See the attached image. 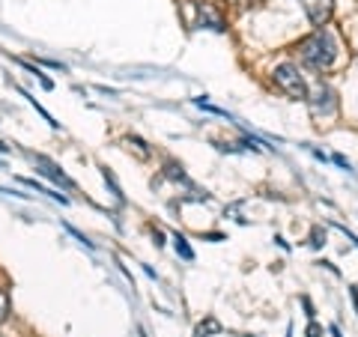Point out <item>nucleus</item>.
Returning <instances> with one entry per match:
<instances>
[{"label":"nucleus","instance_id":"obj_1","mask_svg":"<svg viewBox=\"0 0 358 337\" xmlns=\"http://www.w3.org/2000/svg\"><path fill=\"white\" fill-rule=\"evenodd\" d=\"M337 51H341V48H337V36L328 31V27H320V31H314L311 36L298 39V45H296L298 60L307 69H314V72H328L337 60Z\"/></svg>","mask_w":358,"mask_h":337},{"label":"nucleus","instance_id":"obj_2","mask_svg":"<svg viewBox=\"0 0 358 337\" xmlns=\"http://www.w3.org/2000/svg\"><path fill=\"white\" fill-rule=\"evenodd\" d=\"M272 84L287 98H293V102H307V93H311V87H307L302 69H298L296 63H278L272 69Z\"/></svg>","mask_w":358,"mask_h":337},{"label":"nucleus","instance_id":"obj_3","mask_svg":"<svg viewBox=\"0 0 358 337\" xmlns=\"http://www.w3.org/2000/svg\"><path fill=\"white\" fill-rule=\"evenodd\" d=\"M337 107H341V98H337L332 84L320 81L316 87H311V93H307V111H311L314 120H328V116L337 114Z\"/></svg>","mask_w":358,"mask_h":337},{"label":"nucleus","instance_id":"obj_4","mask_svg":"<svg viewBox=\"0 0 358 337\" xmlns=\"http://www.w3.org/2000/svg\"><path fill=\"white\" fill-rule=\"evenodd\" d=\"M194 12H197V27H206V31H215V33H224L227 31L224 15L218 12V9L209 3V0H197Z\"/></svg>","mask_w":358,"mask_h":337},{"label":"nucleus","instance_id":"obj_5","mask_svg":"<svg viewBox=\"0 0 358 337\" xmlns=\"http://www.w3.org/2000/svg\"><path fill=\"white\" fill-rule=\"evenodd\" d=\"M302 9L307 15V21H311L316 31L325 27L332 21V12H334V0H302Z\"/></svg>","mask_w":358,"mask_h":337},{"label":"nucleus","instance_id":"obj_6","mask_svg":"<svg viewBox=\"0 0 358 337\" xmlns=\"http://www.w3.org/2000/svg\"><path fill=\"white\" fill-rule=\"evenodd\" d=\"M30 158H33V164L39 167V173H42L45 180H51V182L63 185V188H75V182L69 180L63 171H60V164H57V162H51V158H45V155H33V153H30Z\"/></svg>","mask_w":358,"mask_h":337},{"label":"nucleus","instance_id":"obj_7","mask_svg":"<svg viewBox=\"0 0 358 337\" xmlns=\"http://www.w3.org/2000/svg\"><path fill=\"white\" fill-rule=\"evenodd\" d=\"M162 176H164V180H171V182H182L185 188H194V185H191V180H188V173H185V167L179 164L176 158H167Z\"/></svg>","mask_w":358,"mask_h":337},{"label":"nucleus","instance_id":"obj_8","mask_svg":"<svg viewBox=\"0 0 358 337\" xmlns=\"http://www.w3.org/2000/svg\"><path fill=\"white\" fill-rule=\"evenodd\" d=\"M224 331V325L215 320V316H206L203 322H197V329H194V337H215V334H221Z\"/></svg>","mask_w":358,"mask_h":337},{"label":"nucleus","instance_id":"obj_9","mask_svg":"<svg viewBox=\"0 0 358 337\" xmlns=\"http://www.w3.org/2000/svg\"><path fill=\"white\" fill-rule=\"evenodd\" d=\"M173 248H176V254L182 257V260H188V263L194 260V248L188 245V239H185L182 233H173Z\"/></svg>","mask_w":358,"mask_h":337},{"label":"nucleus","instance_id":"obj_10","mask_svg":"<svg viewBox=\"0 0 358 337\" xmlns=\"http://www.w3.org/2000/svg\"><path fill=\"white\" fill-rule=\"evenodd\" d=\"M102 180H105V185H108V188H111V194L117 197V200H119V203H126V194H123V188H119V182L114 180L111 167H105V164H102Z\"/></svg>","mask_w":358,"mask_h":337},{"label":"nucleus","instance_id":"obj_11","mask_svg":"<svg viewBox=\"0 0 358 337\" xmlns=\"http://www.w3.org/2000/svg\"><path fill=\"white\" fill-rule=\"evenodd\" d=\"M126 144H128V146H135L137 155H141V158H149V155H153V150H149V144L144 141V137H137V135H128V137H126Z\"/></svg>","mask_w":358,"mask_h":337},{"label":"nucleus","instance_id":"obj_12","mask_svg":"<svg viewBox=\"0 0 358 337\" xmlns=\"http://www.w3.org/2000/svg\"><path fill=\"white\" fill-rule=\"evenodd\" d=\"M307 245H311V248H323V245H325V230H323V227H314Z\"/></svg>","mask_w":358,"mask_h":337},{"label":"nucleus","instance_id":"obj_13","mask_svg":"<svg viewBox=\"0 0 358 337\" xmlns=\"http://www.w3.org/2000/svg\"><path fill=\"white\" fill-rule=\"evenodd\" d=\"M9 320V293L0 290V322Z\"/></svg>","mask_w":358,"mask_h":337},{"label":"nucleus","instance_id":"obj_14","mask_svg":"<svg viewBox=\"0 0 358 337\" xmlns=\"http://www.w3.org/2000/svg\"><path fill=\"white\" fill-rule=\"evenodd\" d=\"M305 337H325V331H323V325H316V322H311V325H307V331H305Z\"/></svg>","mask_w":358,"mask_h":337},{"label":"nucleus","instance_id":"obj_15","mask_svg":"<svg viewBox=\"0 0 358 337\" xmlns=\"http://www.w3.org/2000/svg\"><path fill=\"white\" fill-rule=\"evenodd\" d=\"M302 307H305L307 320H314V316H316V311H314V304H311V299H307V295H302Z\"/></svg>","mask_w":358,"mask_h":337},{"label":"nucleus","instance_id":"obj_16","mask_svg":"<svg viewBox=\"0 0 358 337\" xmlns=\"http://www.w3.org/2000/svg\"><path fill=\"white\" fill-rule=\"evenodd\" d=\"M153 239H155V245H158V248H162V245H164V233H162V230H155V227H153Z\"/></svg>","mask_w":358,"mask_h":337},{"label":"nucleus","instance_id":"obj_17","mask_svg":"<svg viewBox=\"0 0 358 337\" xmlns=\"http://www.w3.org/2000/svg\"><path fill=\"white\" fill-rule=\"evenodd\" d=\"M334 164H337V167H346V171H350V162H346V158H343L341 153H337V155H334Z\"/></svg>","mask_w":358,"mask_h":337},{"label":"nucleus","instance_id":"obj_18","mask_svg":"<svg viewBox=\"0 0 358 337\" xmlns=\"http://www.w3.org/2000/svg\"><path fill=\"white\" fill-rule=\"evenodd\" d=\"M203 239H209V242H221V239H224V233H203Z\"/></svg>","mask_w":358,"mask_h":337},{"label":"nucleus","instance_id":"obj_19","mask_svg":"<svg viewBox=\"0 0 358 337\" xmlns=\"http://www.w3.org/2000/svg\"><path fill=\"white\" fill-rule=\"evenodd\" d=\"M350 295H352V304H355V311H358V286H350Z\"/></svg>","mask_w":358,"mask_h":337},{"label":"nucleus","instance_id":"obj_20","mask_svg":"<svg viewBox=\"0 0 358 337\" xmlns=\"http://www.w3.org/2000/svg\"><path fill=\"white\" fill-rule=\"evenodd\" d=\"M328 331H332V337H341V329H337V325H332Z\"/></svg>","mask_w":358,"mask_h":337},{"label":"nucleus","instance_id":"obj_21","mask_svg":"<svg viewBox=\"0 0 358 337\" xmlns=\"http://www.w3.org/2000/svg\"><path fill=\"white\" fill-rule=\"evenodd\" d=\"M0 153H9V146H6V144H0Z\"/></svg>","mask_w":358,"mask_h":337},{"label":"nucleus","instance_id":"obj_22","mask_svg":"<svg viewBox=\"0 0 358 337\" xmlns=\"http://www.w3.org/2000/svg\"><path fill=\"white\" fill-rule=\"evenodd\" d=\"M227 3H236V0H227Z\"/></svg>","mask_w":358,"mask_h":337},{"label":"nucleus","instance_id":"obj_23","mask_svg":"<svg viewBox=\"0 0 358 337\" xmlns=\"http://www.w3.org/2000/svg\"><path fill=\"white\" fill-rule=\"evenodd\" d=\"M141 337H146V334H144V331H141Z\"/></svg>","mask_w":358,"mask_h":337}]
</instances>
